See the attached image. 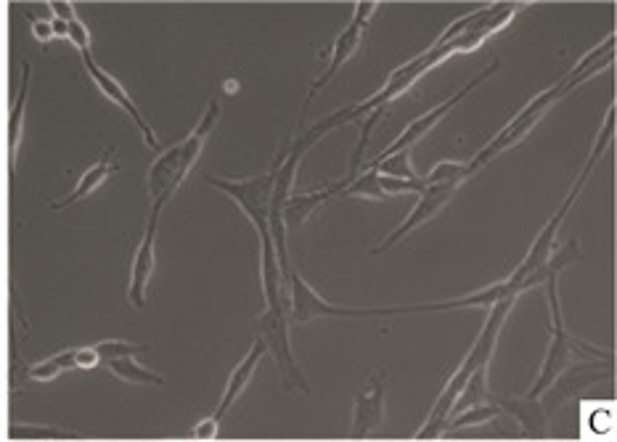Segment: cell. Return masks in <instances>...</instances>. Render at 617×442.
Instances as JSON below:
<instances>
[{
    "instance_id": "1",
    "label": "cell",
    "mask_w": 617,
    "mask_h": 442,
    "mask_svg": "<svg viewBox=\"0 0 617 442\" xmlns=\"http://www.w3.org/2000/svg\"><path fill=\"white\" fill-rule=\"evenodd\" d=\"M612 59H615V35H610V38L604 40L599 48H594V51L588 53L586 59L580 61L578 67L572 69L570 75L562 77V80H559L554 88H549L546 93H541L538 98H533V101H530V104H527L525 109H522V112L517 114V117H514V120L509 122V125H506V128L501 130V133H498L496 138H493V141H490L488 146L480 151V154H477L475 159H472V162H467L469 173L475 175L477 170H482L485 165H490V162H493V159H496L501 151L517 146V143H520L522 138H525V135L530 133V130H533L535 125H538V122L546 117V114H549V109L557 104L559 98H565L570 90H575L580 83L591 80L596 72H602L607 64H612Z\"/></svg>"
},
{
    "instance_id": "2",
    "label": "cell",
    "mask_w": 617,
    "mask_h": 442,
    "mask_svg": "<svg viewBox=\"0 0 617 442\" xmlns=\"http://www.w3.org/2000/svg\"><path fill=\"white\" fill-rule=\"evenodd\" d=\"M514 300H517V297H506V300L496 302V305L490 308L488 321H485V326H482L475 347L469 350V355L464 358L459 371L451 376V382L445 384V390L440 392V398H437L435 408H432V413H429L427 424L419 429L416 440H432V437L443 435L445 427H448V419H451L453 403H456V398H459L461 390H464V384L469 382V376L475 374L480 366H488L490 358H493V350H496V342H498V331H501V326H504L506 315H509V310H512Z\"/></svg>"
},
{
    "instance_id": "3",
    "label": "cell",
    "mask_w": 617,
    "mask_h": 442,
    "mask_svg": "<svg viewBox=\"0 0 617 442\" xmlns=\"http://www.w3.org/2000/svg\"><path fill=\"white\" fill-rule=\"evenodd\" d=\"M289 143H284V149L279 151V157L273 159L271 170L265 175H257V178H247V180H226V178H215V175H207V183H210L212 188L223 191V194L231 196V199L241 207V212L252 220L257 236H260V244H263V241H273L271 228H268L273 180H276V173H279V165L284 162Z\"/></svg>"
},
{
    "instance_id": "4",
    "label": "cell",
    "mask_w": 617,
    "mask_h": 442,
    "mask_svg": "<svg viewBox=\"0 0 617 442\" xmlns=\"http://www.w3.org/2000/svg\"><path fill=\"white\" fill-rule=\"evenodd\" d=\"M268 308L265 313L257 318V337L263 339L265 350L276 358V366L281 371V379H284L292 390H297L300 395H310V384L305 379V371L300 368L297 358L292 353V339H289V326H286L284 315V297L281 300L265 302Z\"/></svg>"
},
{
    "instance_id": "5",
    "label": "cell",
    "mask_w": 617,
    "mask_h": 442,
    "mask_svg": "<svg viewBox=\"0 0 617 442\" xmlns=\"http://www.w3.org/2000/svg\"><path fill=\"white\" fill-rule=\"evenodd\" d=\"M546 292H549V308H551V345L549 353H546V360H543L541 376H538V382L533 384V390L527 392V398H541L543 392L549 390V384L570 366V360L580 358V350H586L588 347L583 345L580 339L567 334L565 318H562V310H559L557 278H549V281H546Z\"/></svg>"
},
{
    "instance_id": "6",
    "label": "cell",
    "mask_w": 617,
    "mask_h": 442,
    "mask_svg": "<svg viewBox=\"0 0 617 442\" xmlns=\"http://www.w3.org/2000/svg\"><path fill=\"white\" fill-rule=\"evenodd\" d=\"M289 289H292V315L297 323H310L316 318H369V315H384L382 308H339L332 302L321 300L313 286L297 273L289 270Z\"/></svg>"
},
{
    "instance_id": "7",
    "label": "cell",
    "mask_w": 617,
    "mask_h": 442,
    "mask_svg": "<svg viewBox=\"0 0 617 442\" xmlns=\"http://www.w3.org/2000/svg\"><path fill=\"white\" fill-rule=\"evenodd\" d=\"M612 371L610 368H602V360H583L575 368L567 366L562 374L549 384V390L543 392V411L551 413L557 405H562L565 400H570L572 395H578L580 390H586L591 384L602 382V379H610Z\"/></svg>"
},
{
    "instance_id": "8",
    "label": "cell",
    "mask_w": 617,
    "mask_h": 442,
    "mask_svg": "<svg viewBox=\"0 0 617 442\" xmlns=\"http://www.w3.org/2000/svg\"><path fill=\"white\" fill-rule=\"evenodd\" d=\"M496 69H498V64L488 67V69H485V72H482L480 77H475L472 83L464 85V88H461L459 93H456V96H451V98H448V101H443V104L437 106V109H432V112H427V114H424V117H419V120H416V122H411V125H408V128L403 130V133H400L398 141L392 143L390 149H384L382 154H379V157L374 159V162H382L384 157H390V154H398V151H408V149H411V146H414V143L422 141L424 135H427L429 130L435 128L437 122L443 120L445 114L451 112L453 106L461 104V101H464V96H469V93H472V90H475L477 85L485 83V80H488V77L493 75V72H496ZM374 162H371V165H374Z\"/></svg>"
},
{
    "instance_id": "9",
    "label": "cell",
    "mask_w": 617,
    "mask_h": 442,
    "mask_svg": "<svg viewBox=\"0 0 617 442\" xmlns=\"http://www.w3.org/2000/svg\"><path fill=\"white\" fill-rule=\"evenodd\" d=\"M162 204H151L149 223H146V231H143L141 247H138L136 257H133V273H130V289L128 297L136 308H146V292H149L151 273H154V244H157V223L159 215H162Z\"/></svg>"
},
{
    "instance_id": "10",
    "label": "cell",
    "mask_w": 617,
    "mask_h": 442,
    "mask_svg": "<svg viewBox=\"0 0 617 442\" xmlns=\"http://www.w3.org/2000/svg\"><path fill=\"white\" fill-rule=\"evenodd\" d=\"M459 191V183H424V191L419 194V204H416V210L408 215V220L403 225H400L398 231L390 233L387 239L379 244L374 252H387L390 247H395L403 236H406L408 231H414V228H419V225L429 223V220L435 218L437 212L443 210L445 204L451 202L453 194Z\"/></svg>"
},
{
    "instance_id": "11",
    "label": "cell",
    "mask_w": 617,
    "mask_h": 442,
    "mask_svg": "<svg viewBox=\"0 0 617 442\" xmlns=\"http://www.w3.org/2000/svg\"><path fill=\"white\" fill-rule=\"evenodd\" d=\"M83 61H85V69H88V75H91V80L98 85V90H101V93H104V96L109 98V101H112V104L120 106L122 112L128 114L130 120L136 122V128L141 130L143 138H146V143H149L151 149H159L157 135H154V130L149 128V122L143 120L141 109H138L136 101H133V98L128 96V90L122 88V85L117 83V80H114V77L109 75V72H104V69L98 67L96 61H93L91 51L83 53Z\"/></svg>"
},
{
    "instance_id": "12",
    "label": "cell",
    "mask_w": 617,
    "mask_h": 442,
    "mask_svg": "<svg viewBox=\"0 0 617 442\" xmlns=\"http://www.w3.org/2000/svg\"><path fill=\"white\" fill-rule=\"evenodd\" d=\"M384 379H387V371L379 368L377 374L371 376L369 384L358 392L355 398V416H353V437L361 440V437H369L374 429L382 424L384 419Z\"/></svg>"
},
{
    "instance_id": "13",
    "label": "cell",
    "mask_w": 617,
    "mask_h": 442,
    "mask_svg": "<svg viewBox=\"0 0 617 442\" xmlns=\"http://www.w3.org/2000/svg\"><path fill=\"white\" fill-rule=\"evenodd\" d=\"M183 180H186V175L181 173V143H178L173 149L162 151L149 170V194L154 204L165 207Z\"/></svg>"
},
{
    "instance_id": "14",
    "label": "cell",
    "mask_w": 617,
    "mask_h": 442,
    "mask_svg": "<svg viewBox=\"0 0 617 442\" xmlns=\"http://www.w3.org/2000/svg\"><path fill=\"white\" fill-rule=\"evenodd\" d=\"M347 183H350V178L337 180V183H332V186L321 188V191H313V194L289 196V199L284 202V207H281L286 233L294 231V228H300V225L305 223L310 215H313V210H316V207H321V204H326L329 199H334L337 194H342Z\"/></svg>"
},
{
    "instance_id": "15",
    "label": "cell",
    "mask_w": 617,
    "mask_h": 442,
    "mask_svg": "<svg viewBox=\"0 0 617 442\" xmlns=\"http://www.w3.org/2000/svg\"><path fill=\"white\" fill-rule=\"evenodd\" d=\"M268 353L263 345V339L257 337L255 339V345H252V350L247 353V358L241 360L239 366H236V371L231 374V379H228L226 384V392H223V400H220L218 405V413H215V419H223L231 408H234L236 400L241 398V392L247 390V384L249 379H252V374H255V368L260 366V360H263V355Z\"/></svg>"
},
{
    "instance_id": "16",
    "label": "cell",
    "mask_w": 617,
    "mask_h": 442,
    "mask_svg": "<svg viewBox=\"0 0 617 442\" xmlns=\"http://www.w3.org/2000/svg\"><path fill=\"white\" fill-rule=\"evenodd\" d=\"M363 30H366V27H361V24H355V22L347 24V30L342 32V35H339V38H337V43H334L332 61H329V67H326L324 75L318 77L316 83H313V88H310V96H308V101H305V109H308L310 98L316 96L318 90L324 88V85L329 83V80H332L334 75H337L339 69L345 67L347 59H350V56H353V53L358 51V45H361V40H363Z\"/></svg>"
},
{
    "instance_id": "17",
    "label": "cell",
    "mask_w": 617,
    "mask_h": 442,
    "mask_svg": "<svg viewBox=\"0 0 617 442\" xmlns=\"http://www.w3.org/2000/svg\"><path fill=\"white\" fill-rule=\"evenodd\" d=\"M117 167L120 165H117V159H114V151H106L104 157L98 159L96 165H93L88 173H83V178L77 180L75 191L69 196H64L61 202H53L51 210H67L72 204L83 202L85 196H91L98 186H104V180L109 178V175L117 173Z\"/></svg>"
},
{
    "instance_id": "18",
    "label": "cell",
    "mask_w": 617,
    "mask_h": 442,
    "mask_svg": "<svg viewBox=\"0 0 617 442\" xmlns=\"http://www.w3.org/2000/svg\"><path fill=\"white\" fill-rule=\"evenodd\" d=\"M218 117H220V104H218V98H212L210 106H207V112H204V117L194 128V133H191L189 138L181 143V173L183 175H189L191 167L196 165V159H199V154H202V149H204V143H207V138H210L212 130H215Z\"/></svg>"
},
{
    "instance_id": "19",
    "label": "cell",
    "mask_w": 617,
    "mask_h": 442,
    "mask_svg": "<svg viewBox=\"0 0 617 442\" xmlns=\"http://www.w3.org/2000/svg\"><path fill=\"white\" fill-rule=\"evenodd\" d=\"M498 405L506 408L514 419L520 421L522 432H525L527 437H546V421H549V413L543 411L541 398L501 400Z\"/></svg>"
},
{
    "instance_id": "20",
    "label": "cell",
    "mask_w": 617,
    "mask_h": 442,
    "mask_svg": "<svg viewBox=\"0 0 617 442\" xmlns=\"http://www.w3.org/2000/svg\"><path fill=\"white\" fill-rule=\"evenodd\" d=\"M30 77H32V67L24 61L22 85H19L14 109H11V117H8V154H11V170H16V157H19V146H22L24 112H27V96H30Z\"/></svg>"
},
{
    "instance_id": "21",
    "label": "cell",
    "mask_w": 617,
    "mask_h": 442,
    "mask_svg": "<svg viewBox=\"0 0 617 442\" xmlns=\"http://www.w3.org/2000/svg\"><path fill=\"white\" fill-rule=\"evenodd\" d=\"M77 368H80V347L77 350H64V353L53 355V358L43 360L38 366H32L27 376L35 379V382H51V379L61 376L64 371H77Z\"/></svg>"
},
{
    "instance_id": "22",
    "label": "cell",
    "mask_w": 617,
    "mask_h": 442,
    "mask_svg": "<svg viewBox=\"0 0 617 442\" xmlns=\"http://www.w3.org/2000/svg\"><path fill=\"white\" fill-rule=\"evenodd\" d=\"M106 366H109V371H112V374L117 376V379H125V382L154 384V387H159V384H162V376L154 374V371H149V368L138 366L136 360H133V355L106 360Z\"/></svg>"
},
{
    "instance_id": "23",
    "label": "cell",
    "mask_w": 617,
    "mask_h": 442,
    "mask_svg": "<svg viewBox=\"0 0 617 442\" xmlns=\"http://www.w3.org/2000/svg\"><path fill=\"white\" fill-rule=\"evenodd\" d=\"M501 413V405L498 403H482V405H472L467 411L456 413L448 419V427L445 429H464V427H477V424H485V421L496 419Z\"/></svg>"
},
{
    "instance_id": "24",
    "label": "cell",
    "mask_w": 617,
    "mask_h": 442,
    "mask_svg": "<svg viewBox=\"0 0 617 442\" xmlns=\"http://www.w3.org/2000/svg\"><path fill=\"white\" fill-rule=\"evenodd\" d=\"M342 194L363 196V199H371V202H387V196H384L382 188H379V173L374 167H366V173L350 180Z\"/></svg>"
},
{
    "instance_id": "25",
    "label": "cell",
    "mask_w": 617,
    "mask_h": 442,
    "mask_svg": "<svg viewBox=\"0 0 617 442\" xmlns=\"http://www.w3.org/2000/svg\"><path fill=\"white\" fill-rule=\"evenodd\" d=\"M366 167H374L379 175H390V178H403V180L419 178V175L414 173V167H411V157H408V151L390 154V157H384L382 162H374V165H366Z\"/></svg>"
},
{
    "instance_id": "26",
    "label": "cell",
    "mask_w": 617,
    "mask_h": 442,
    "mask_svg": "<svg viewBox=\"0 0 617 442\" xmlns=\"http://www.w3.org/2000/svg\"><path fill=\"white\" fill-rule=\"evenodd\" d=\"M469 178H472V173H469L467 162H453V159H448V162H440V165L427 175L424 183H459L461 186V183Z\"/></svg>"
},
{
    "instance_id": "27",
    "label": "cell",
    "mask_w": 617,
    "mask_h": 442,
    "mask_svg": "<svg viewBox=\"0 0 617 442\" xmlns=\"http://www.w3.org/2000/svg\"><path fill=\"white\" fill-rule=\"evenodd\" d=\"M93 350L98 353V360H101V363H106V360L143 353V350H149V347H146V345H130V342H122V339H109V342H101V345H96Z\"/></svg>"
},
{
    "instance_id": "28",
    "label": "cell",
    "mask_w": 617,
    "mask_h": 442,
    "mask_svg": "<svg viewBox=\"0 0 617 442\" xmlns=\"http://www.w3.org/2000/svg\"><path fill=\"white\" fill-rule=\"evenodd\" d=\"M379 188L382 194L390 199V196L398 194H422L424 191V180H403V178H390V175H379Z\"/></svg>"
},
{
    "instance_id": "29",
    "label": "cell",
    "mask_w": 617,
    "mask_h": 442,
    "mask_svg": "<svg viewBox=\"0 0 617 442\" xmlns=\"http://www.w3.org/2000/svg\"><path fill=\"white\" fill-rule=\"evenodd\" d=\"M67 38L72 40L77 48H80V53L91 51V32H88V27H85L80 19H75V22L67 24Z\"/></svg>"
},
{
    "instance_id": "30",
    "label": "cell",
    "mask_w": 617,
    "mask_h": 442,
    "mask_svg": "<svg viewBox=\"0 0 617 442\" xmlns=\"http://www.w3.org/2000/svg\"><path fill=\"white\" fill-rule=\"evenodd\" d=\"M218 424L220 421L215 419V416H212V419L199 421L191 435H194L196 440H215V437H218Z\"/></svg>"
},
{
    "instance_id": "31",
    "label": "cell",
    "mask_w": 617,
    "mask_h": 442,
    "mask_svg": "<svg viewBox=\"0 0 617 442\" xmlns=\"http://www.w3.org/2000/svg\"><path fill=\"white\" fill-rule=\"evenodd\" d=\"M379 8L377 0H363V3H358L355 6V16H353V22L355 24H361V27H366L369 24V19L374 16V11Z\"/></svg>"
},
{
    "instance_id": "32",
    "label": "cell",
    "mask_w": 617,
    "mask_h": 442,
    "mask_svg": "<svg viewBox=\"0 0 617 442\" xmlns=\"http://www.w3.org/2000/svg\"><path fill=\"white\" fill-rule=\"evenodd\" d=\"M64 432L48 427H14V437H61Z\"/></svg>"
},
{
    "instance_id": "33",
    "label": "cell",
    "mask_w": 617,
    "mask_h": 442,
    "mask_svg": "<svg viewBox=\"0 0 617 442\" xmlns=\"http://www.w3.org/2000/svg\"><path fill=\"white\" fill-rule=\"evenodd\" d=\"M27 19H30V22H32V32H35V38H38L40 43H51V38H53L51 22L35 19V16H32V14H27Z\"/></svg>"
},
{
    "instance_id": "34",
    "label": "cell",
    "mask_w": 617,
    "mask_h": 442,
    "mask_svg": "<svg viewBox=\"0 0 617 442\" xmlns=\"http://www.w3.org/2000/svg\"><path fill=\"white\" fill-rule=\"evenodd\" d=\"M51 11L56 14V19H59V22H64V24L75 22V19H77L75 6H72V3H61V0H53Z\"/></svg>"
},
{
    "instance_id": "35",
    "label": "cell",
    "mask_w": 617,
    "mask_h": 442,
    "mask_svg": "<svg viewBox=\"0 0 617 442\" xmlns=\"http://www.w3.org/2000/svg\"><path fill=\"white\" fill-rule=\"evenodd\" d=\"M51 27H53V38H67V24L56 19V22H51Z\"/></svg>"
}]
</instances>
